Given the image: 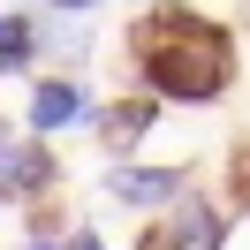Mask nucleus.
Instances as JSON below:
<instances>
[{
    "instance_id": "obj_1",
    "label": "nucleus",
    "mask_w": 250,
    "mask_h": 250,
    "mask_svg": "<svg viewBox=\"0 0 250 250\" xmlns=\"http://www.w3.org/2000/svg\"><path fill=\"white\" fill-rule=\"evenodd\" d=\"M129 76L137 91H152L159 106H220V99L243 83V46H235V23L205 16L197 0H174V8H137V23L122 31Z\"/></svg>"
},
{
    "instance_id": "obj_2",
    "label": "nucleus",
    "mask_w": 250,
    "mask_h": 250,
    "mask_svg": "<svg viewBox=\"0 0 250 250\" xmlns=\"http://www.w3.org/2000/svg\"><path fill=\"white\" fill-rule=\"evenodd\" d=\"M46 197H61V152H53V137L16 129V137L0 144V205L31 212V205H46Z\"/></svg>"
},
{
    "instance_id": "obj_3",
    "label": "nucleus",
    "mask_w": 250,
    "mask_h": 250,
    "mask_svg": "<svg viewBox=\"0 0 250 250\" xmlns=\"http://www.w3.org/2000/svg\"><path fill=\"white\" fill-rule=\"evenodd\" d=\"M228 205L197 197V189H182V197L167 205V212L152 220V228L137 235V250H228Z\"/></svg>"
},
{
    "instance_id": "obj_4",
    "label": "nucleus",
    "mask_w": 250,
    "mask_h": 250,
    "mask_svg": "<svg viewBox=\"0 0 250 250\" xmlns=\"http://www.w3.org/2000/svg\"><path fill=\"white\" fill-rule=\"evenodd\" d=\"M99 189H106V205H122V212H167L174 197L189 189V167H144V159H106V174H99Z\"/></svg>"
},
{
    "instance_id": "obj_5",
    "label": "nucleus",
    "mask_w": 250,
    "mask_h": 250,
    "mask_svg": "<svg viewBox=\"0 0 250 250\" xmlns=\"http://www.w3.org/2000/svg\"><path fill=\"white\" fill-rule=\"evenodd\" d=\"M99 99L83 91L76 68H53V76H31V99H23V129L31 137H61V129H83Z\"/></svg>"
},
{
    "instance_id": "obj_6",
    "label": "nucleus",
    "mask_w": 250,
    "mask_h": 250,
    "mask_svg": "<svg viewBox=\"0 0 250 250\" xmlns=\"http://www.w3.org/2000/svg\"><path fill=\"white\" fill-rule=\"evenodd\" d=\"M83 129L99 137L106 159H137V144L159 129V99H152V91H122V99H106V106H91Z\"/></svg>"
},
{
    "instance_id": "obj_7",
    "label": "nucleus",
    "mask_w": 250,
    "mask_h": 250,
    "mask_svg": "<svg viewBox=\"0 0 250 250\" xmlns=\"http://www.w3.org/2000/svg\"><path fill=\"white\" fill-rule=\"evenodd\" d=\"M38 61H46V46H38V16H23V8H0V83L31 76Z\"/></svg>"
},
{
    "instance_id": "obj_8",
    "label": "nucleus",
    "mask_w": 250,
    "mask_h": 250,
    "mask_svg": "<svg viewBox=\"0 0 250 250\" xmlns=\"http://www.w3.org/2000/svg\"><path fill=\"white\" fill-rule=\"evenodd\" d=\"M220 205L228 212H250V137H235L228 159H220Z\"/></svg>"
},
{
    "instance_id": "obj_9",
    "label": "nucleus",
    "mask_w": 250,
    "mask_h": 250,
    "mask_svg": "<svg viewBox=\"0 0 250 250\" xmlns=\"http://www.w3.org/2000/svg\"><path fill=\"white\" fill-rule=\"evenodd\" d=\"M61 250H106V235H99V228H91V220H76V228H68V235H61Z\"/></svg>"
},
{
    "instance_id": "obj_10",
    "label": "nucleus",
    "mask_w": 250,
    "mask_h": 250,
    "mask_svg": "<svg viewBox=\"0 0 250 250\" xmlns=\"http://www.w3.org/2000/svg\"><path fill=\"white\" fill-rule=\"evenodd\" d=\"M106 0H53V16H99Z\"/></svg>"
},
{
    "instance_id": "obj_11",
    "label": "nucleus",
    "mask_w": 250,
    "mask_h": 250,
    "mask_svg": "<svg viewBox=\"0 0 250 250\" xmlns=\"http://www.w3.org/2000/svg\"><path fill=\"white\" fill-rule=\"evenodd\" d=\"M16 250H61V243H38V235H23V243H16Z\"/></svg>"
},
{
    "instance_id": "obj_12",
    "label": "nucleus",
    "mask_w": 250,
    "mask_h": 250,
    "mask_svg": "<svg viewBox=\"0 0 250 250\" xmlns=\"http://www.w3.org/2000/svg\"><path fill=\"white\" fill-rule=\"evenodd\" d=\"M16 129H23V122H8V114H0V144H8V137H16Z\"/></svg>"
},
{
    "instance_id": "obj_13",
    "label": "nucleus",
    "mask_w": 250,
    "mask_h": 250,
    "mask_svg": "<svg viewBox=\"0 0 250 250\" xmlns=\"http://www.w3.org/2000/svg\"><path fill=\"white\" fill-rule=\"evenodd\" d=\"M137 8H174V0H137Z\"/></svg>"
}]
</instances>
